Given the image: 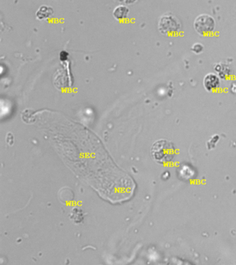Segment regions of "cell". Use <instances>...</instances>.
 Segmentation results:
<instances>
[{"mask_svg": "<svg viewBox=\"0 0 236 265\" xmlns=\"http://www.w3.org/2000/svg\"><path fill=\"white\" fill-rule=\"evenodd\" d=\"M175 148L167 140H157L150 149L152 158L161 165H166L172 161L174 157Z\"/></svg>", "mask_w": 236, "mask_h": 265, "instance_id": "6da1fadb", "label": "cell"}, {"mask_svg": "<svg viewBox=\"0 0 236 265\" xmlns=\"http://www.w3.org/2000/svg\"><path fill=\"white\" fill-rule=\"evenodd\" d=\"M181 28H182V25H181L180 20L175 15L171 13L162 15L159 20V30L163 35H175L180 31Z\"/></svg>", "mask_w": 236, "mask_h": 265, "instance_id": "7a4b0ae2", "label": "cell"}, {"mask_svg": "<svg viewBox=\"0 0 236 265\" xmlns=\"http://www.w3.org/2000/svg\"><path fill=\"white\" fill-rule=\"evenodd\" d=\"M193 25L195 30L200 35H208L214 31L216 24L211 15L201 14L197 17Z\"/></svg>", "mask_w": 236, "mask_h": 265, "instance_id": "3957f363", "label": "cell"}, {"mask_svg": "<svg viewBox=\"0 0 236 265\" xmlns=\"http://www.w3.org/2000/svg\"><path fill=\"white\" fill-rule=\"evenodd\" d=\"M203 85L205 89L208 92L218 89L220 87V78L213 73H209L205 75L203 80Z\"/></svg>", "mask_w": 236, "mask_h": 265, "instance_id": "277c9868", "label": "cell"}, {"mask_svg": "<svg viewBox=\"0 0 236 265\" xmlns=\"http://www.w3.org/2000/svg\"><path fill=\"white\" fill-rule=\"evenodd\" d=\"M53 13H54V10L52 8L47 6V5H43L37 10L36 17L38 20H46V19L51 18Z\"/></svg>", "mask_w": 236, "mask_h": 265, "instance_id": "5b68a950", "label": "cell"}, {"mask_svg": "<svg viewBox=\"0 0 236 265\" xmlns=\"http://www.w3.org/2000/svg\"><path fill=\"white\" fill-rule=\"evenodd\" d=\"M129 11V8L120 5V6H118L117 7L114 8L113 15H114V18L117 20H123L128 18Z\"/></svg>", "mask_w": 236, "mask_h": 265, "instance_id": "8992f818", "label": "cell"}, {"mask_svg": "<svg viewBox=\"0 0 236 265\" xmlns=\"http://www.w3.org/2000/svg\"><path fill=\"white\" fill-rule=\"evenodd\" d=\"M191 51L195 54L198 55L202 54L203 51V46L201 43L198 42V43L193 44L192 47H191Z\"/></svg>", "mask_w": 236, "mask_h": 265, "instance_id": "52a82bcc", "label": "cell"}]
</instances>
